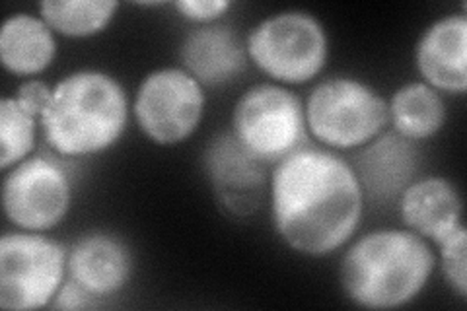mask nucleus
Instances as JSON below:
<instances>
[{"mask_svg": "<svg viewBox=\"0 0 467 311\" xmlns=\"http://www.w3.org/2000/svg\"><path fill=\"white\" fill-rule=\"evenodd\" d=\"M234 135L263 164H279L306 144L302 99L283 86L257 84L236 103Z\"/></svg>", "mask_w": 467, "mask_h": 311, "instance_id": "0eeeda50", "label": "nucleus"}, {"mask_svg": "<svg viewBox=\"0 0 467 311\" xmlns=\"http://www.w3.org/2000/svg\"><path fill=\"white\" fill-rule=\"evenodd\" d=\"M67 271L94 298L121 292L133 273V257L127 245L109 233H90L68 251Z\"/></svg>", "mask_w": 467, "mask_h": 311, "instance_id": "ddd939ff", "label": "nucleus"}, {"mask_svg": "<svg viewBox=\"0 0 467 311\" xmlns=\"http://www.w3.org/2000/svg\"><path fill=\"white\" fill-rule=\"evenodd\" d=\"M36 127L37 119L16 98L0 101V168L5 171L27 160V154L34 150Z\"/></svg>", "mask_w": 467, "mask_h": 311, "instance_id": "6ab92c4d", "label": "nucleus"}, {"mask_svg": "<svg viewBox=\"0 0 467 311\" xmlns=\"http://www.w3.org/2000/svg\"><path fill=\"white\" fill-rule=\"evenodd\" d=\"M115 0H46L39 5L41 20L65 37H90L113 20Z\"/></svg>", "mask_w": 467, "mask_h": 311, "instance_id": "a211bd4d", "label": "nucleus"}, {"mask_svg": "<svg viewBox=\"0 0 467 311\" xmlns=\"http://www.w3.org/2000/svg\"><path fill=\"white\" fill-rule=\"evenodd\" d=\"M434 254L411 230H376L350 247L341 263V285L348 300L368 309H396L427 286Z\"/></svg>", "mask_w": 467, "mask_h": 311, "instance_id": "f03ea898", "label": "nucleus"}, {"mask_svg": "<svg viewBox=\"0 0 467 311\" xmlns=\"http://www.w3.org/2000/svg\"><path fill=\"white\" fill-rule=\"evenodd\" d=\"M67 249L32 232L0 240V307L32 311L51 306L67 273Z\"/></svg>", "mask_w": 467, "mask_h": 311, "instance_id": "423d86ee", "label": "nucleus"}, {"mask_svg": "<svg viewBox=\"0 0 467 311\" xmlns=\"http://www.w3.org/2000/svg\"><path fill=\"white\" fill-rule=\"evenodd\" d=\"M53 98V88H49L46 82L41 80H27L18 88V94L16 99L20 106L27 111L32 113L36 119H41L43 111L49 108Z\"/></svg>", "mask_w": 467, "mask_h": 311, "instance_id": "4be33fe9", "label": "nucleus"}, {"mask_svg": "<svg viewBox=\"0 0 467 311\" xmlns=\"http://www.w3.org/2000/svg\"><path fill=\"white\" fill-rule=\"evenodd\" d=\"M364 192L353 166L329 150L304 144L275 164L271 214L296 254L326 257L357 232Z\"/></svg>", "mask_w": 467, "mask_h": 311, "instance_id": "f257e3e1", "label": "nucleus"}, {"mask_svg": "<svg viewBox=\"0 0 467 311\" xmlns=\"http://www.w3.org/2000/svg\"><path fill=\"white\" fill-rule=\"evenodd\" d=\"M70 201V177L53 158H27L5 177V214L24 232H47L61 224Z\"/></svg>", "mask_w": 467, "mask_h": 311, "instance_id": "1a4fd4ad", "label": "nucleus"}, {"mask_svg": "<svg viewBox=\"0 0 467 311\" xmlns=\"http://www.w3.org/2000/svg\"><path fill=\"white\" fill-rule=\"evenodd\" d=\"M182 63L199 84L223 86L244 72L247 49L236 29L214 22L187 34L182 46Z\"/></svg>", "mask_w": 467, "mask_h": 311, "instance_id": "4468645a", "label": "nucleus"}, {"mask_svg": "<svg viewBox=\"0 0 467 311\" xmlns=\"http://www.w3.org/2000/svg\"><path fill=\"white\" fill-rule=\"evenodd\" d=\"M133 109L146 137L160 146H175L197 130L204 94L187 70L160 68L142 80Z\"/></svg>", "mask_w": 467, "mask_h": 311, "instance_id": "6e6552de", "label": "nucleus"}, {"mask_svg": "<svg viewBox=\"0 0 467 311\" xmlns=\"http://www.w3.org/2000/svg\"><path fill=\"white\" fill-rule=\"evenodd\" d=\"M441 247V266L448 285L458 292L462 300L467 294V230L460 224L454 232L436 244Z\"/></svg>", "mask_w": 467, "mask_h": 311, "instance_id": "aec40b11", "label": "nucleus"}, {"mask_svg": "<svg viewBox=\"0 0 467 311\" xmlns=\"http://www.w3.org/2000/svg\"><path fill=\"white\" fill-rule=\"evenodd\" d=\"M350 166L362 192L378 202H391L413 183L419 156L411 140L400 137L398 132H386L364 144Z\"/></svg>", "mask_w": 467, "mask_h": 311, "instance_id": "f8f14e48", "label": "nucleus"}, {"mask_svg": "<svg viewBox=\"0 0 467 311\" xmlns=\"http://www.w3.org/2000/svg\"><path fill=\"white\" fill-rule=\"evenodd\" d=\"M204 170L216 199L236 216H252L265 197V164L250 154L234 132L216 135L204 150Z\"/></svg>", "mask_w": 467, "mask_h": 311, "instance_id": "9d476101", "label": "nucleus"}, {"mask_svg": "<svg viewBox=\"0 0 467 311\" xmlns=\"http://www.w3.org/2000/svg\"><path fill=\"white\" fill-rule=\"evenodd\" d=\"M129 119L123 86L99 70L68 74L41 115L46 140L61 156H92L121 139Z\"/></svg>", "mask_w": 467, "mask_h": 311, "instance_id": "7ed1b4c3", "label": "nucleus"}, {"mask_svg": "<svg viewBox=\"0 0 467 311\" xmlns=\"http://www.w3.org/2000/svg\"><path fill=\"white\" fill-rule=\"evenodd\" d=\"M57 43L53 29L29 14L10 16L0 32V58L16 77H34L46 70L55 58Z\"/></svg>", "mask_w": 467, "mask_h": 311, "instance_id": "dca6fc26", "label": "nucleus"}, {"mask_svg": "<svg viewBox=\"0 0 467 311\" xmlns=\"http://www.w3.org/2000/svg\"><path fill=\"white\" fill-rule=\"evenodd\" d=\"M228 8L230 3H226V0H180V3H175V10L183 18L201 26L214 24Z\"/></svg>", "mask_w": 467, "mask_h": 311, "instance_id": "412c9836", "label": "nucleus"}, {"mask_svg": "<svg viewBox=\"0 0 467 311\" xmlns=\"http://www.w3.org/2000/svg\"><path fill=\"white\" fill-rule=\"evenodd\" d=\"M415 63L420 77L438 92L467 90V18L451 14L434 22L417 43Z\"/></svg>", "mask_w": 467, "mask_h": 311, "instance_id": "9b49d317", "label": "nucleus"}, {"mask_svg": "<svg viewBox=\"0 0 467 311\" xmlns=\"http://www.w3.org/2000/svg\"><path fill=\"white\" fill-rule=\"evenodd\" d=\"M405 226L434 244L462 224V197L458 187L444 177L413 181L400 197Z\"/></svg>", "mask_w": 467, "mask_h": 311, "instance_id": "2eb2a0df", "label": "nucleus"}, {"mask_svg": "<svg viewBox=\"0 0 467 311\" xmlns=\"http://www.w3.org/2000/svg\"><path fill=\"white\" fill-rule=\"evenodd\" d=\"M304 113L312 135L337 150L372 142L389 121L388 103L374 88L343 77L317 84Z\"/></svg>", "mask_w": 467, "mask_h": 311, "instance_id": "20e7f679", "label": "nucleus"}, {"mask_svg": "<svg viewBox=\"0 0 467 311\" xmlns=\"http://www.w3.org/2000/svg\"><path fill=\"white\" fill-rule=\"evenodd\" d=\"M388 108L393 132L411 142L434 137L446 121L444 99L429 84L401 86Z\"/></svg>", "mask_w": 467, "mask_h": 311, "instance_id": "f3484780", "label": "nucleus"}, {"mask_svg": "<svg viewBox=\"0 0 467 311\" xmlns=\"http://www.w3.org/2000/svg\"><path fill=\"white\" fill-rule=\"evenodd\" d=\"M245 49L255 67L273 80L306 84L327 61V36L312 14L290 10L257 24Z\"/></svg>", "mask_w": 467, "mask_h": 311, "instance_id": "39448f33", "label": "nucleus"}, {"mask_svg": "<svg viewBox=\"0 0 467 311\" xmlns=\"http://www.w3.org/2000/svg\"><path fill=\"white\" fill-rule=\"evenodd\" d=\"M96 306L94 295L88 294L82 286H78L75 280H67L63 283L61 290L57 292L51 307L55 309H88Z\"/></svg>", "mask_w": 467, "mask_h": 311, "instance_id": "5701e85b", "label": "nucleus"}]
</instances>
